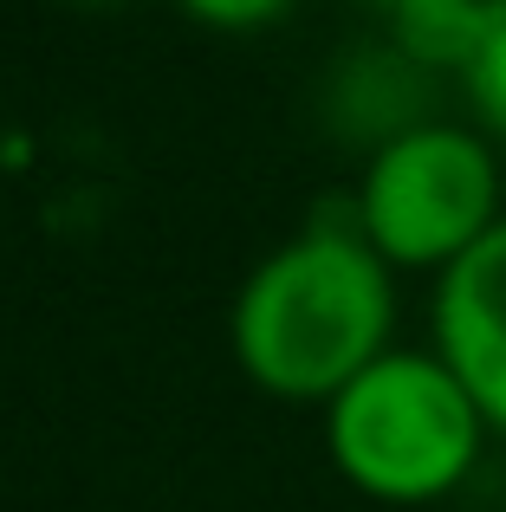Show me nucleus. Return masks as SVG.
Instances as JSON below:
<instances>
[{"mask_svg":"<svg viewBox=\"0 0 506 512\" xmlns=\"http://www.w3.org/2000/svg\"><path fill=\"white\" fill-rule=\"evenodd\" d=\"M487 435L494 428L481 402L442 363V350H383L325 402L331 467L383 506H429L455 493Z\"/></svg>","mask_w":506,"mask_h":512,"instance_id":"obj_2","label":"nucleus"},{"mask_svg":"<svg viewBox=\"0 0 506 512\" xmlns=\"http://www.w3.org/2000/svg\"><path fill=\"white\" fill-rule=\"evenodd\" d=\"M461 85H468V104L487 124V137L506 143V0H487L474 52H468V65H461Z\"/></svg>","mask_w":506,"mask_h":512,"instance_id":"obj_5","label":"nucleus"},{"mask_svg":"<svg viewBox=\"0 0 506 512\" xmlns=\"http://www.w3.org/2000/svg\"><path fill=\"white\" fill-rule=\"evenodd\" d=\"M292 0H182V13H195L202 26H221V33H253V26L279 20Z\"/></svg>","mask_w":506,"mask_h":512,"instance_id":"obj_6","label":"nucleus"},{"mask_svg":"<svg viewBox=\"0 0 506 512\" xmlns=\"http://www.w3.org/2000/svg\"><path fill=\"white\" fill-rule=\"evenodd\" d=\"M435 350L506 435V214L435 279Z\"/></svg>","mask_w":506,"mask_h":512,"instance_id":"obj_4","label":"nucleus"},{"mask_svg":"<svg viewBox=\"0 0 506 512\" xmlns=\"http://www.w3.org/2000/svg\"><path fill=\"white\" fill-rule=\"evenodd\" d=\"M370 7H383V13H396V7H403V0H370Z\"/></svg>","mask_w":506,"mask_h":512,"instance_id":"obj_7","label":"nucleus"},{"mask_svg":"<svg viewBox=\"0 0 506 512\" xmlns=\"http://www.w3.org/2000/svg\"><path fill=\"white\" fill-rule=\"evenodd\" d=\"M396 286L390 260L351 221H312L273 247L234 299V357L266 396L331 402L390 350Z\"/></svg>","mask_w":506,"mask_h":512,"instance_id":"obj_1","label":"nucleus"},{"mask_svg":"<svg viewBox=\"0 0 506 512\" xmlns=\"http://www.w3.org/2000/svg\"><path fill=\"white\" fill-rule=\"evenodd\" d=\"M351 208L390 266L448 273L500 221L494 143L461 124H409L377 143Z\"/></svg>","mask_w":506,"mask_h":512,"instance_id":"obj_3","label":"nucleus"}]
</instances>
